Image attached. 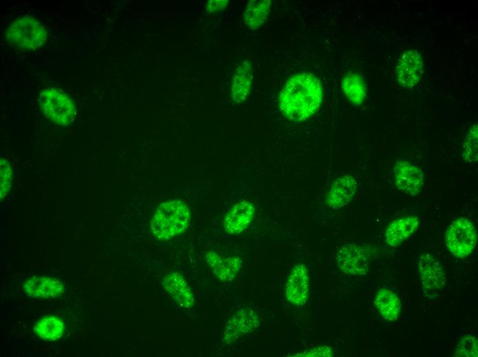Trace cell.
Returning a JSON list of instances; mask_svg holds the SVG:
<instances>
[{
  "label": "cell",
  "mask_w": 478,
  "mask_h": 357,
  "mask_svg": "<svg viewBox=\"0 0 478 357\" xmlns=\"http://www.w3.org/2000/svg\"><path fill=\"white\" fill-rule=\"evenodd\" d=\"M323 91L319 80L310 73H303L288 80L279 97V106L285 117L303 122L319 108Z\"/></svg>",
  "instance_id": "obj_1"
},
{
  "label": "cell",
  "mask_w": 478,
  "mask_h": 357,
  "mask_svg": "<svg viewBox=\"0 0 478 357\" xmlns=\"http://www.w3.org/2000/svg\"><path fill=\"white\" fill-rule=\"evenodd\" d=\"M190 213L187 205L181 200H168L157 209L150 229L160 240H168L183 232L187 227Z\"/></svg>",
  "instance_id": "obj_2"
},
{
  "label": "cell",
  "mask_w": 478,
  "mask_h": 357,
  "mask_svg": "<svg viewBox=\"0 0 478 357\" xmlns=\"http://www.w3.org/2000/svg\"><path fill=\"white\" fill-rule=\"evenodd\" d=\"M38 102L45 117L60 126H69L76 117V108L73 100L59 89L49 87L43 90Z\"/></svg>",
  "instance_id": "obj_3"
},
{
  "label": "cell",
  "mask_w": 478,
  "mask_h": 357,
  "mask_svg": "<svg viewBox=\"0 0 478 357\" xmlns=\"http://www.w3.org/2000/svg\"><path fill=\"white\" fill-rule=\"evenodd\" d=\"M6 38L20 49L35 50L45 43L47 32L41 22L32 16H24L10 23Z\"/></svg>",
  "instance_id": "obj_4"
},
{
  "label": "cell",
  "mask_w": 478,
  "mask_h": 357,
  "mask_svg": "<svg viewBox=\"0 0 478 357\" xmlns=\"http://www.w3.org/2000/svg\"><path fill=\"white\" fill-rule=\"evenodd\" d=\"M477 240L475 226L465 218L453 221L445 233V242L448 250L459 258L470 255L475 247Z\"/></svg>",
  "instance_id": "obj_5"
},
{
  "label": "cell",
  "mask_w": 478,
  "mask_h": 357,
  "mask_svg": "<svg viewBox=\"0 0 478 357\" xmlns=\"http://www.w3.org/2000/svg\"><path fill=\"white\" fill-rule=\"evenodd\" d=\"M337 263L343 272L355 276H364L369 271V262L364 249L354 244L341 246L336 255Z\"/></svg>",
  "instance_id": "obj_6"
},
{
  "label": "cell",
  "mask_w": 478,
  "mask_h": 357,
  "mask_svg": "<svg viewBox=\"0 0 478 357\" xmlns=\"http://www.w3.org/2000/svg\"><path fill=\"white\" fill-rule=\"evenodd\" d=\"M394 181L401 192L411 196L417 195L424 185V174L416 165L407 161H398L394 164Z\"/></svg>",
  "instance_id": "obj_7"
},
{
  "label": "cell",
  "mask_w": 478,
  "mask_h": 357,
  "mask_svg": "<svg viewBox=\"0 0 478 357\" xmlns=\"http://www.w3.org/2000/svg\"><path fill=\"white\" fill-rule=\"evenodd\" d=\"M423 60L416 50H409L399 58L396 76L401 86L409 88L416 85L423 73Z\"/></svg>",
  "instance_id": "obj_8"
},
{
  "label": "cell",
  "mask_w": 478,
  "mask_h": 357,
  "mask_svg": "<svg viewBox=\"0 0 478 357\" xmlns=\"http://www.w3.org/2000/svg\"><path fill=\"white\" fill-rule=\"evenodd\" d=\"M310 277L307 266L299 264L293 268L285 286L287 300L294 305H304L308 300Z\"/></svg>",
  "instance_id": "obj_9"
},
{
  "label": "cell",
  "mask_w": 478,
  "mask_h": 357,
  "mask_svg": "<svg viewBox=\"0 0 478 357\" xmlns=\"http://www.w3.org/2000/svg\"><path fill=\"white\" fill-rule=\"evenodd\" d=\"M419 277L424 289L437 292L446 284L445 275L440 262L429 253H424L418 262Z\"/></svg>",
  "instance_id": "obj_10"
},
{
  "label": "cell",
  "mask_w": 478,
  "mask_h": 357,
  "mask_svg": "<svg viewBox=\"0 0 478 357\" xmlns=\"http://www.w3.org/2000/svg\"><path fill=\"white\" fill-rule=\"evenodd\" d=\"M259 324V319L255 312L251 310H240L227 323L223 341L230 343L240 336L253 331Z\"/></svg>",
  "instance_id": "obj_11"
},
{
  "label": "cell",
  "mask_w": 478,
  "mask_h": 357,
  "mask_svg": "<svg viewBox=\"0 0 478 357\" xmlns=\"http://www.w3.org/2000/svg\"><path fill=\"white\" fill-rule=\"evenodd\" d=\"M357 190V182L351 174L337 178L331 185L326 196L328 205L333 209L346 205L353 198Z\"/></svg>",
  "instance_id": "obj_12"
},
{
  "label": "cell",
  "mask_w": 478,
  "mask_h": 357,
  "mask_svg": "<svg viewBox=\"0 0 478 357\" xmlns=\"http://www.w3.org/2000/svg\"><path fill=\"white\" fill-rule=\"evenodd\" d=\"M255 212L252 203L243 200L235 204L227 212L223 227L225 231L236 235L242 232L250 224Z\"/></svg>",
  "instance_id": "obj_13"
},
{
  "label": "cell",
  "mask_w": 478,
  "mask_h": 357,
  "mask_svg": "<svg viewBox=\"0 0 478 357\" xmlns=\"http://www.w3.org/2000/svg\"><path fill=\"white\" fill-rule=\"evenodd\" d=\"M418 226L419 218L415 216L397 219L387 227L385 241L391 246H398L413 234Z\"/></svg>",
  "instance_id": "obj_14"
},
{
  "label": "cell",
  "mask_w": 478,
  "mask_h": 357,
  "mask_svg": "<svg viewBox=\"0 0 478 357\" xmlns=\"http://www.w3.org/2000/svg\"><path fill=\"white\" fill-rule=\"evenodd\" d=\"M165 290L181 306L191 308L194 296L187 281L178 273L167 274L163 281Z\"/></svg>",
  "instance_id": "obj_15"
},
{
  "label": "cell",
  "mask_w": 478,
  "mask_h": 357,
  "mask_svg": "<svg viewBox=\"0 0 478 357\" xmlns=\"http://www.w3.org/2000/svg\"><path fill=\"white\" fill-rule=\"evenodd\" d=\"M207 264L214 274L221 280H233L242 266V260L238 256L225 257L215 253L209 252L205 255Z\"/></svg>",
  "instance_id": "obj_16"
},
{
  "label": "cell",
  "mask_w": 478,
  "mask_h": 357,
  "mask_svg": "<svg viewBox=\"0 0 478 357\" xmlns=\"http://www.w3.org/2000/svg\"><path fill=\"white\" fill-rule=\"evenodd\" d=\"M26 293L31 297H54L63 291V285L58 280L47 277H33L24 285Z\"/></svg>",
  "instance_id": "obj_17"
},
{
  "label": "cell",
  "mask_w": 478,
  "mask_h": 357,
  "mask_svg": "<svg viewBox=\"0 0 478 357\" xmlns=\"http://www.w3.org/2000/svg\"><path fill=\"white\" fill-rule=\"evenodd\" d=\"M374 306L382 317L389 321L398 319L401 312V304L398 295L389 289L380 290L375 298Z\"/></svg>",
  "instance_id": "obj_18"
},
{
  "label": "cell",
  "mask_w": 478,
  "mask_h": 357,
  "mask_svg": "<svg viewBox=\"0 0 478 357\" xmlns=\"http://www.w3.org/2000/svg\"><path fill=\"white\" fill-rule=\"evenodd\" d=\"M252 82L251 67L248 61L242 62L237 68L231 82L233 100L241 102L249 94Z\"/></svg>",
  "instance_id": "obj_19"
},
{
  "label": "cell",
  "mask_w": 478,
  "mask_h": 357,
  "mask_svg": "<svg viewBox=\"0 0 478 357\" xmlns=\"http://www.w3.org/2000/svg\"><path fill=\"white\" fill-rule=\"evenodd\" d=\"M270 7L269 0L250 1L244 14L247 25L251 30L260 27L267 19L271 10Z\"/></svg>",
  "instance_id": "obj_20"
},
{
  "label": "cell",
  "mask_w": 478,
  "mask_h": 357,
  "mask_svg": "<svg viewBox=\"0 0 478 357\" xmlns=\"http://www.w3.org/2000/svg\"><path fill=\"white\" fill-rule=\"evenodd\" d=\"M342 88L346 97L354 104H361L365 97L363 78L354 72L346 74L342 80Z\"/></svg>",
  "instance_id": "obj_21"
},
{
  "label": "cell",
  "mask_w": 478,
  "mask_h": 357,
  "mask_svg": "<svg viewBox=\"0 0 478 357\" xmlns=\"http://www.w3.org/2000/svg\"><path fill=\"white\" fill-rule=\"evenodd\" d=\"M64 325L62 320L56 316H47L41 319L35 326V331L42 338L56 340L61 336Z\"/></svg>",
  "instance_id": "obj_22"
},
{
  "label": "cell",
  "mask_w": 478,
  "mask_h": 357,
  "mask_svg": "<svg viewBox=\"0 0 478 357\" xmlns=\"http://www.w3.org/2000/svg\"><path fill=\"white\" fill-rule=\"evenodd\" d=\"M478 127L477 124L471 126L464 141L461 155L465 163L473 164L478 159Z\"/></svg>",
  "instance_id": "obj_23"
},
{
  "label": "cell",
  "mask_w": 478,
  "mask_h": 357,
  "mask_svg": "<svg viewBox=\"0 0 478 357\" xmlns=\"http://www.w3.org/2000/svg\"><path fill=\"white\" fill-rule=\"evenodd\" d=\"M456 356H477V340L475 336H467L459 341L455 352Z\"/></svg>",
  "instance_id": "obj_24"
},
{
  "label": "cell",
  "mask_w": 478,
  "mask_h": 357,
  "mask_svg": "<svg viewBox=\"0 0 478 357\" xmlns=\"http://www.w3.org/2000/svg\"><path fill=\"white\" fill-rule=\"evenodd\" d=\"M0 165V197L2 200L11 188L12 172L10 163L5 159H1Z\"/></svg>",
  "instance_id": "obj_25"
},
{
  "label": "cell",
  "mask_w": 478,
  "mask_h": 357,
  "mask_svg": "<svg viewBox=\"0 0 478 357\" xmlns=\"http://www.w3.org/2000/svg\"><path fill=\"white\" fill-rule=\"evenodd\" d=\"M332 354L330 347L322 346L297 354L295 356H331Z\"/></svg>",
  "instance_id": "obj_26"
},
{
  "label": "cell",
  "mask_w": 478,
  "mask_h": 357,
  "mask_svg": "<svg viewBox=\"0 0 478 357\" xmlns=\"http://www.w3.org/2000/svg\"><path fill=\"white\" fill-rule=\"evenodd\" d=\"M227 0H211L207 3L206 10L208 12H217L224 10L227 5Z\"/></svg>",
  "instance_id": "obj_27"
}]
</instances>
